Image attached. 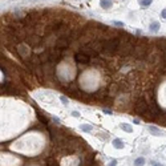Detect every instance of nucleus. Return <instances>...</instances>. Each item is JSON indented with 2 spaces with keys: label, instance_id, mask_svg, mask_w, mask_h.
Wrapping results in <instances>:
<instances>
[{
  "label": "nucleus",
  "instance_id": "f257e3e1",
  "mask_svg": "<svg viewBox=\"0 0 166 166\" xmlns=\"http://www.w3.org/2000/svg\"><path fill=\"white\" fill-rule=\"evenodd\" d=\"M121 41L118 37L114 39H105L102 40V52H105L108 54H113L118 51V47H120Z\"/></svg>",
  "mask_w": 166,
  "mask_h": 166
},
{
  "label": "nucleus",
  "instance_id": "f03ea898",
  "mask_svg": "<svg viewBox=\"0 0 166 166\" xmlns=\"http://www.w3.org/2000/svg\"><path fill=\"white\" fill-rule=\"evenodd\" d=\"M133 109H134V112L138 113L141 117H144L146 114V112L149 110V104H147V101L145 97H142V96H138L137 100L134 101V105H133Z\"/></svg>",
  "mask_w": 166,
  "mask_h": 166
},
{
  "label": "nucleus",
  "instance_id": "7ed1b4c3",
  "mask_svg": "<svg viewBox=\"0 0 166 166\" xmlns=\"http://www.w3.org/2000/svg\"><path fill=\"white\" fill-rule=\"evenodd\" d=\"M149 53H150V51H149V48H147L145 44H137L136 47H134L133 56L136 57L138 61H144V60L147 59Z\"/></svg>",
  "mask_w": 166,
  "mask_h": 166
},
{
  "label": "nucleus",
  "instance_id": "20e7f679",
  "mask_svg": "<svg viewBox=\"0 0 166 166\" xmlns=\"http://www.w3.org/2000/svg\"><path fill=\"white\" fill-rule=\"evenodd\" d=\"M70 44V37L68 36H64V37H59L56 43H54V48L56 49H60V51H64L67 49Z\"/></svg>",
  "mask_w": 166,
  "mask_h": 166
},
{
  "label": "nucleus",
  "instance_id": "39448f33",
  "mask_svg": "<svg viewBox=\"0 0 166 166\" xmlns=\"http://www.w3.org/2000/svg\"><path fill=\"white\" fill-rule=\"evenodd\" d=\"M75 60H76L77 62H81V64H88L89 60H90V57L86 56V54L82 53V52H78V53L75 54Z\"/></svg>",
  "mask_w": 166,
  "mask_h": 166
},
{
  "label": "nucleus",
  "instance_id": "423d86ee",
  "mask_svg": "<svg viewBox=\"0 0 166 166\" xmlns=\"http://www.w3.org/2000/svg\"><path fill=\"white\" fill-rule=\"evenodd\" d=\"M147 130L153 134V136H158V137H162V136H165V133H163V130H161L160 128H157V126H147Z\"/></svg>",
  "mask_w": 166,
  "mask_h": 166
},
{
  "label": "nucleus",
  "instance_id": "0eeeda50",
  "mask_svg": "<svg viewBox=\"0 0 166 166\" xmlns=\"http://www.w3.org/2000/svg\"><path fill=\"white\" fill-rule=\"evenodd\" d=\"M17 52L20 53L21 57H27L28 54H29V49H28V47H25V45H19Z\"/></svg>",
  "mask_w": 166,
  "mask_h": 166
},
{
  "label": "nucleus",
  "instance_id": "6e6552de",
  "mask_svg": "<svg viewBox=\"0 0 166 166\" xmlns=\"http://www.w3.org/2000/svg\"><path fill=\"white\" fill-rule=\"evenodd\" d=\"M160 28H161V24L158 21H153V23H150V25H149L150 32H158Z\"/></svg>",
  "mask_w": 166,
  "mask_h": 166
},
{
  "label": "nucleus",
  "instance_id": "1a4fd4ad",
  "mask_svg": "<svg viewBox=\"0 0 166 166\" xmlns=\"http://www.w3.org/2000/svg\"><path fill=\"white\" fill-rule=\"evenodd\" d=\"M113 146H114L116 149H124L125 142H124L122 140H120V138H114V140H113Z\"/></svg>",
  "mask_w": 166,
  "mask_h": 166
},
{
  "label": "nucleus",
  "instance_id": "9d476101",
  "mask_svg": "<svg viewBox=\"0 0 166 166\" xmlns=\"http://www.w3.org/2000/svg\"><path fill=\"white\" fill-rule=\"evenodd\" d=\"M47 163H48V166H60L57 160L54 157H48L47 158Z\"/></svg>",
  "mask_w": 166,
  "mask_h": 166
},
{
  "label": "nucleus",
  "instance_id": "9b49d317",
  "mask_svg": "<svg viewBox=\"0 0 166 166\" xmlns=\"http://www.w3.org/2000/svg\"><path fill=\"white\" fill-rule=\"evenodd\" d=\"M100 4H101L102 8L108 10V8H110V7H112V0H101Z\"/></svg>",
  "mask_w": 166,
  "mask_h": 166
},
{
  "label": "nucleus",
  "instance_id": "f8f14e48",
  "mask_svg": "<svg viewBox=\"0 0 166 166\" xmlns=\"http://www.w3.org/2000/svg\"><path fill=\"white\" fill-rule=\"evenodd\" d=\"M120 128H121L124 132H128V133H132V132H133L132 125H129V124H121V125H120Z\"/></svg>",
  "mask_w": 166,
  "mask_h": 166
},
{
  "label": "nucleus",
  "instance_id": "ddd939ff",
  "mask_svg": "<svg viewBox=\"0 0 166 166\" xmlns=\"http://www.w3.org/2000/svg\"><path fill=\"white\" fill-rule=\"evenodd\" d=\"M145 165V158L144 157H138L134 160V166H144Z\"/></svg>",
  "mask_w": 166,
  "mask_h": 166
},
{
  "label": "nucleus",
  "instance_id": "4468645a",
  "mask_svg": "<svg viewBox=\"0 0 166 166\" xmlns=\"http://www.w3.org/2000/svg\"><path fill=\"white\" fill-rule=\"evenodd\" d=\"M80 129H81L82 132L89 133V132H92V125H89V124H84V125L80 126Z\"/></svg>",
  "mask_w": 166,
  "mask_h": 166
},
{
  "label": "nucleus",
  "instance_id": "2eb2a0df",
  "mask_svg": "<svg viewBox=\"0 0 166 166\" xmlns=\"http://www.w3.org/2000/svg\"><path fill=\"white\" fill-rule=\"evenodd\" d=\"M138 3H140L141 7H149L153 3V0H138Z\"/></svg>",
  "mask_w": 166,
  "mask_h": 166
},
{
  "label": "nucleus",
  "instance_id": "dca6fc26",
  "mask_svg": "<svg viewBox=\"0 0 166 166\" xmlns=\"http://www.w3.org/2000/svg\"><path fill=\"white\" fill-rule=\"evenodd\" d=\"M37 117H39V120H40L43 124H45V125L48 124V120H47V118H45L44 116H41V114H37Z\"/></svg>",
  "mask_w": 166,
  "mask_h": 166
},
{
  "label": "nucleus",
  "instance_id": "f3484780",
  "mask_svg": "<svg viewBox=\"0 0 166 166\" xmlns=\"http://www.w3.org/2000/svg\"><path fill=\"white\" fill-rule=\"evenodd\" d=\"M60 101H61L64 105H68V104H69V101H68V98H67L65 96H60Z\"/></svg>",
  "mask_w": 166,
  "mask_h": 166
},
{
  "label": "nucleus",
  "instance_id": "a211bd4d",
  "mask_svg": "<svg viewBox=\"0 0 166 166\" xmlns=\"http://www.w3.org/2000/svg\"><path fill=\"white\" fill-rule=\"evenodd\" d=\"M52 120H53V122H54V124H57V125H60V124H61V120H60L59 117H52Z\"/></svg>",
  "mask_w": 166,
  "mask_h": 166
},
{
  "label": "nucleus",
  "instance_id": "6ab92c4d",
  "mask_svg": "<svg viewBox=\"0 0 166 166\" xmlns=\"http://www.w3.org/2000/svg\"><path fill=\"white\" fill-rule=\"evenodd\" d=\"M152 166H163V165L158 161H152Z\"/></svg>",
  "mask_w": 166,
  "mask_h": 166
},
{
  "label": "nucleus",
  "instance_id": "aec40b11",
  "mask_svg": "<svg viewBox=\"0 0 166 166\" xmlns=\"http://www.w3.org/2000/svg\"><path fill=\"white\" fill-rule=\"evenodd\" d=\"M113 24L117 25V27H124V23L122 21H113Z\"/></svg>",
  "mask_w": 166,
  "mask_h": 166
},
{
  "label": "nucleus",
  "instance_id": "412c9836",
  "mask_svg": "<svg viewBox=\"0 0 166 166\" xmlns=\"http://www.w3.org/2000/svg\"><path fill=\"white\" fill-rule=\"evenodd\" d=\"M98 138H101V140H106L108 138V136H106V134H104V136H102V133H98Z\"/></svg>",
  "mask_w": 166,
  "mask_h": 166
},
{
  "label": "nucleus",
  "instance_id": "4be33fe9",
  "mask_svg": "<svg viewBox=\"0 0 166 166\" xmlns=\"http://www.w3.org/2000/svg\"><path fill=\"white\" fill-rule=\"evenodd\" d=\"M102 112H104V113H106V114H109V116H110V114H113V113H112V110H109V109H105V108L102 109Z\"/></svg>",
  "mask_w": 166,
  "mask_h": 166
},
{
  "label": "nucleus",
  "instance_id": "5701e85b",
  "mask_svg": "<svg viewBox=\"0 0 166 166\" xmlns=\"http://www.w3.org/2000/svg\"><path fill=\"white\" fill-rule=\"evenodd\" d=\"M72 116H73V117H80V113H78L77 110H73V112H72Z\"/></svg>",
  "mask_w": 166,
  "mask_h": 166
},
{
  "label": "nucleus",
  "instance_id": "b1692460",
  "mask_svg": "<svg viewBox=\"0 0 166 166\" xmlns=\"http://www.w3.org/2000/svg\"><path fill=\"white\" fill-rule=\"evenodd\" d=\"M116 165H117V161H116V160H113V161H110V162H109V165H108V166H116Z\"/></svg>",
  "mask_w": 166,
  "mask_h": 166
},
{
  "label": "nucleus",
  "instance_id": "393cba45",
  "mask_svg": "<svg viewBox=\"0 0 166 166\" xmlns=\"http://www.w3.org/2000/svg\"><path fill=\"white\" fill-rule=\"evenodd\" d=\"M161 16H162L163 19H166V10H162V12H161Z\"/></svg>",
  "mask_w": 166,
  "mask_h": 166
},
{
  "label": "nucleus",
  "instance_id": "a878e982",
  "mask_svg": "<svg viewBox=\"0 0 166 166\" xmlns=\"http://www.w3.org/2000/svg\"><path fill=\"white\" fill-rule=\"evenodd\" d=\"M133 122H134V124H140V120H138V118H134Z\"/></svg>",
  "mask_w": 166,
  "mask_h": 166
},
{
  "label": "nucleus",
  "instance_id": "bb28decb",
  "mask_svg": "<svg viewBox=\"0 0 166 166\" xmlns=\"http://www.w3.org/2000/svg\"><path fill=\"white\" fill-rule=\"evenodd\" d=\"M32 2H36V0H32Z\"/></svg>",
  "mask_w": 166,
  "mask_h": 166
}]
</instances>
